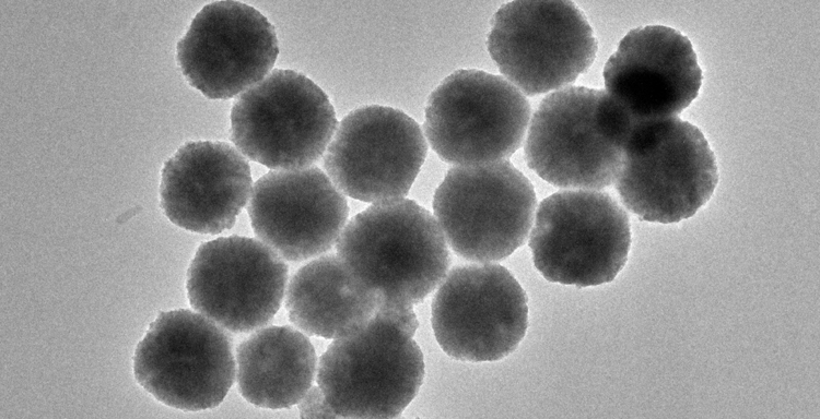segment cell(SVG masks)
Returning <instances> with one entry per match:
<instances>
[{
  "label": "cell",
  "mask_w": 820,
  "mask_h": 419,
  "mask_svg": "<svg viewBox=\"0 0 820 419\" xmlns=\"http://www.w3.org/2000/svg\"><path fill=\"white\" fill-rule=\"evenodd\" d=\"M354 285L409 312L445 279L450 255L436 218L413 200L374 203L353 216L336 243Z\"/></svg>",
  "instance_id": "cell-1"
},
{
  "label": "cell",
  "mask_w": 820,
  "mask_h": 419,
  "mask_svg": "<svg viewBox=\"0 0 820 419\" xmlns=\"http://www.w3.org/2000/svg\"><path fill=\"white\" fill-rule=\"evenodd\" d=\"M529 122L525 159L541 179L559 188L587 190L614 182L632 123L606 91H554Z\"/></svg>",
  "instance_id": "cell-2"
},
{
  "label": "cell",
  "mask_w": 820,
  "mask_h": 419,
  "mask_svg": "<svg viewBox=\"0 0 820 419\" xmlns=\"http://www.w3.org/2000/svg\"><path fill=\"white\" fill-rule=\"evenodd\" d=\"M417 327L378 311L361 332L333 339L318 361L316 381L339 418H397L425 375Z\"/></svg>",
  "instance_id": "cell-3"
},
{
  "label": "cell",
  "mask_w": 820,
  "mask_h": 419,
  "mask_svg": "<svg viewBox=\"0 0 820 419\" xmlns=\"http://www.w3.org/2000/svg\"><path fill=\"white\" fill-rule=\"evenodd\" d=\"M717 182L715 155L698 127L678 117L632 124L614 187L641 219L671 224L690 218Z\"/></svg>",
  "instance_id": "cell-4"
},
{
  "label": "cell",
  "mask_w": 820,
  "mask_h": 419,
  "mask_svg": "<svg viewBox=\"0 0 820 419\" xmlns=\"http://www.w3.org/2000/svg\"><path fill=\"white\" fill-rule=\"evenodd\" d=\"M432 206L452 250L487 263L507 258L526 242L537 199L529 179L503 159L450 168Z\"/></svg>",
  "instance_id": "cell-5"
},
{
  "label": "cell",
  "mask_w": 820,
  "mask_h": 419,
  "mask_svg": "<svg viewBox=\"0 0 820 419\" xmlns=\"http://www.w3.org/2000/svg\"><path fill=\"white\" fill-rule=\"evenodd\" d=\"M488 51L524 95L558 91L593 64L598 43L572 1H511L491 20Z\"/></svg>",
  "instance_id": "cell-6"
},
{
  "label": "cell",
  "mask_w": 820,
  "mask_h": 419,
  "mask_svg": "<svg viewBox=\"0 0 820 419\" xmlns=\"http://www.w3.org/2000/svg\"><path fill=\"white\" fill-rule=\"evenodd\" d=\"M133 375L166 406L185 411L214 408L236 376L232 338L198 312L161 311L136 347Z\"/></svg>",
  "instance_id": "cell-7"
},
{
  "label": "cell",
  "mask_w": 820,
  "mask_h": 419,
  "mask_svg": "<svg viewBox=\"0 0 820 419\" xmlns=\"http://www.w3.org/2000/svg\"><path fill=\"white\" fill-rule=\"evenodd\" d=\"M630 247L626 212L608 193L590 190L543 199L529 239L537 271L548 282L578 288L612 282Z\"/></svg>",
  "instance_id": "cell-8"
},
{
  "label": "cell",
  "mask_w": 820,
  "mask_h": 419,
  "mask_svg": "<svg viewBox=\"0 0 820 419\" xmlns=\"http://www.w3.org/2000/svg\"><path fill=\"white\" fill-rule=\"evenodd\" d=\"M526 96L505 77L459 69L430 94L424 132L445 163L465 166L507 159L530 120Z\"/></svg>",
  "instance_id": "cell-9"
},
{
  "label": "cell",
  "mask_w": 820,
  "mask_h": 419,
  "mask_svg": "<svg viewBox=\"0 0 820 419\" xmlns=\"http://www.w3.org/2000/svg\"><path fill=\"white\" fill-rule=\"evenodd\" d=\"M338 121L326 93L306 75L276 69L231 110V140L272 170L309 167L327 149Z\"/></svg>",
  "instance_id": "cell-10"
},
{
  "label": "cell",
  "mask_w": 820,
  "mask_h": 419,
  "mask_svg": "<svg viewBox=\"0 0 820 419\" xmlns=\"http://www.w3.org/2000/svg\"><path fill=\"white\" fill-rule=\"evenodd\" d=\"M436 342L459 361L501 360L516 350L528 325L527 296L500 264L454 267L431 308Z\"/></svg>",
  "instance_id": "cell-11"
},
{
  "label": "cell",
  "mask_w": 820,
  "mask_h": 419,
  "mask_svg": "<svg viewBox=\"0 0 820 419\" xmlns=\"http://www.w3.org/2000/svg\"><path fill=\"white\" fill-rule=\"evenodd\" d=\"M289 268L254 238L231 236L203 242L187 270L191 308L232 333L265 327L284 299Z\"/></svg>",
  "instance_id": "cell-12"
},
{
  "label": "cell",
  "mask_w": 820,
  "mask_h": 419,
  "mask_svg": "<svg viewBox=\"0 0 820 419\" xmlns=\"http://www.w3.org/2000/svg\"><path fill=\"white\" fill-rule=\"evenodd\" d=\"M426 153V140L414 119L393 107L371 105L342 119L324 165L344 195L374 204L403 199Z\"/></svg>",
  "instance_id": "cell-13"
},
{
  "label": "cell",
  "mask_w": 820,
  "mask_h": 419,
  "mask_svg": "<svg viewBox=\"0 0 820 419\" xmlns=\"http://www.w3.org/2000/svg\"><path fill=\"white\" fill-rule=\"evenodd\" d=\"M187 82L210 99H227L261 81L279 45L273 25L239 1L204 5L176 47Z\"/></svg>",
  "instance_id": "cell-14"
},
{
  "label": "cell",
  "mask_w": 820,
  "mask_h": 419,
  "mask_svg": "<svg viewBox=\"0 0 820 419\" xmlns=\"http://www.w3.org/2000/svg\"><path fill=\"white\" fill-rule=\"evenodd\" d=\"M260 241L286 262L328 252L347 225L344 194L318 167L270 170L254 184L247 206Z\"/></svg>",
  "instance_id": "cell-15"
},
{
  "label": "cell",
  "mask_w": 820,
  "mask_h": 419,
  "mask_svg": "<svg viewBox=\"0 0 820 419\" xmlns=\"http://www.w3.org/2000/svg\"><path fill=\"white\" fill-rule=\"evenodd\" d=\"M602 75L605 91L632 124L677 117L698 96L703 80L690 39L665 25L631 29Z\"/></svg>",
  "instance_id": "cell-16"
},
{
  "label": "cell",
  "mask_w": 820,
  "mask_h": 419,
  "mask_svg": "<svg viewBox=\"0 0 820 419\" xmlns=\"http://www.w3.org/2000/svg\"><path fill=\"white\" fill-rule=\"evenodd\" d=\"M161 175L163 213L177 227L198 234L232 228L253 190L248 161L226 142H186Z\"/></svg>",
  "instance_id": "cell-17"
},
{
  "label": "cell",
  "mask_w": 820,
  "mask_h": 419,
  "mask_svg": "<svg viewBox=\"0 0 820 419\" xmlns=\"http://www.w3.org/2000/svg\"><path fill=\"white\" fill-rule=\"evenodd\" d=\"M383 304L377 294L358 288L338 255L317 256L288 283L289 320L307 336L338 339L363 331Z\"/></svg>",
  "instance_id": "cell-18"
},
{
  "label": "cell",
  "mask_w": 820,
  "mask_h": 419,
  "mask_svg": "<svg viewBox=\"0 0 820 419\" xmlns=\"http://www.w3.org/2000/svg\"><path fill=\"white\" fill-rule=\"evenodd\" d=\"M236 381L241 395L267 408H290L312 386L317 356L307 335L290 325L261 327L236 348Z\"/></svg>",
  "instance_id": "cell-19"
},
{
  "label": "cell",
  "mask_w": 820,
  "mask_h": 419,
  "mask_svg": "<svg viewBox=\"0 0 820 419\" xmlns=\"http://www.w3.org/2000/svg\"><path fill=\"white\" fill-rule=\"evenodd\" d=\"M301 418H337L338 416L328 405L320 387L311 386L297 403Z\"/></svg>",
  "instance_id": "cell-20"
}]
</instances>
